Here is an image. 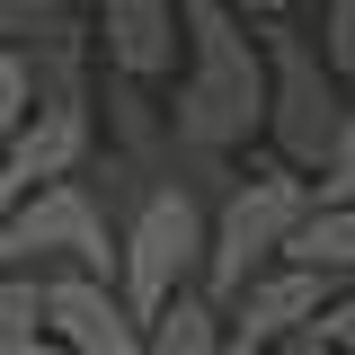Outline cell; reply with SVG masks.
<instances>
[{"label":"cell","mask_w":355,"mask_h":355,"mask_svg":"<svg viewBox=\"0 0 355 355\" xmlns=\"http://www.w3.org/2000/svg\"><path fill=\"white\" fill-rule=\"evenodd\" d=\"M178 36H187V80L169 98V142L231 160L266 125V44L222 0H178Z\"/></svg>","instance_id":"6da1fadb"},{"label":"cell","mask_w":355,"mask_h":355,"mask_svg":"<svg viewBox=\"0 0 355 355\" xmlns=\"http://www.w3.org/2000/svg\"><path fill=\"white\" fill-rule=\"evenodd\" d=\"M311 214V178L284 169V160H266V169H240L231 187H222L214 222H205V293L214 302H231L258 266L284 258V240H293V222Z\"/></svg>","instance_id":"7a4b0ae2"},{"label":"cell","mask_w":355,"mask_h":355,"mask_svg":"<svg viewBox=\"0 0 355 355\" xmlns=\"http://www.w3.org/2000/svg\"><path fill=\"white\" fill-rule=\"evenodd\" d=\"M205 222H214V205H196L178 178H160V187L116 222V293H125V311L142 329L169 311V293H187V284L205 275Z\"/></svg>","instance_id":"3957f363"},{"label":"cell","mask_w":355,"mask_h":355,"mask_svg":"<svg viewBox=\"0 0 355 355\" xmlns=\"http://www.w3.org/2000/svg\"><path fill=\"white\" fill-rule=\"evenodd\" d=\"M0 275H107L116 284V222L89 196V178L36 187L0 214Z\"/></svg>","instance_id":"277c9868"},{"label":"cell","mask_w":355,"mask_h":355,"mask_svg":"<svg viewBox=\"0 0 355 355\" xmlns=\"http://www.w3.org/2000/svg\"><path fill=\"white\" fill-rule=\"evenodd\" d=\"M266 133H275V160L284 169H320L329 142L347 125V98H338V71L320 62V44L293 36V27H266Z\"/></svg>","instance_id":"5b68a950"},{"label":"cell","mask_w":355,"mask_h":355,"mask_svg":"<svg viewBox=\"0 0 355 355\" xmlns=\"http://www.w3.org/2000/svg\"><path fill=\"white\" fill-rule=\"evenodd\" d=\"M89 151H98V107L89 98H36V116L9 133V151H0V214L27 205L36 187L80 178Z\"/></svg>","instance_id":"8992f818"},{"label":"cell","mask_w":355,"mask_h":355,"mask_svg":"<svg viewBox=\"0 0 355 355\" xmlns=\"http://www.w3.org/2000/svg\"><path fill=\"white\" fill-rule=\"evenodd\" d=\"M329 275H311V266H258L231 302H222V355H266L284 347V338H311V320L329 311Z\"/></svg>","instance_id":"52a82bcc"},{"label":"cell","mask_w":355,"mask_h":355,"mask_svg":"<svg viewBox=\"0 0 355 355\" xmlns=\"http://www.w3.org/2000/svg\"><path fill=\"white\" fill-rule=\"evenodd\" d=\"M44 338L71 355H151L142 320L125 311L107 275H44Z\"/></svg>","instance_id":"ba28073f"},{"label":"cell","mask_w":355,"mask_h":355,"mask_svg":"<svg viewBox=\"0 0 355 355\" xmlns=\"http://www.w3.org/2000/svg\"><path fill=\"white\" fill-rule=\"evenodd\" d=\"M98 53L116 80H160L178 71V0H98Z\"/></svg>","instance_id":"9c48e42d"},{"label":"cell","mask_w":355,"mask_h":355,"mask_svg":"<svg viewBox=\"0 0 355 355\" xmlns=\"http://www.w3.org/2000/svg\"><path fill=\"white\" fill-rule=\"evenodd\" d=\"M169 107L142 80H116L107 71V160H125L133 178H169Z\"/></svg>","instance_id":"30bf717a"},{"label":"cell","mask_w":355,"mask_h":355,"mask_svg":"<svg viewBox=\"0 0 355 355\" xmlns=\"http://www.w3.org/2000/svg\"><path fill=\"white\" fill-rule=\"evenodd\" d=\"M284 266H311L329 284H355V205H311L284 240Z\"/></svg>","instance_id":"8fae6325"},{"label":"cell","mask_w":355,"mask_h":355,"mask_svg":"<svg viewBox=\"0 0 355 355\" xmlns=\"http://www.w3.org/2000/svg\"><path fill=\"white\" fill-rule=\"evenodd\" d=\"M142 347H151V355H222V302L205 293V284L169 293V311L142 329Z\"/></svg>","instance_id":"7c38bea8"},{"label":"cell","mask_w":355,"mask_h":355,"mask_svg":"<svg viewBox=\"0 0 355 355\" xmlns=\"http://www.w3.org/2000/svg\"><path fill=\"white\" fill-rule=\"evenodd\" d=\"M80 27V0H0V44L27 53V44H53Z\"/></svg>","instance_id":"4fadbf2b"},{"label":"cell","mask_w":355,"mask_h":355,"mask_svg":"<svg viewBox=\"0 0 355 355\" xmlns=\"http://www.w3.org/2000/svg\"><path fill=\"white\" fill-rule=\"evenodd\" d=\"M44 338V275H0V355Z\"/></svg>","instance_id":"5bb4252c"},{"label":"cell","mask_w":355,"mask_h":355,"mask_svg":"<svg viewBox=\"0 0 355 355\" xmlns=\"http://www.w3.org/2000/svg\"><path fill=\"white\" fill-rule=\"evenodd\" d=\"M27 116H36V62L0 44V151H9V133L27 125Z\"/></svg>","instance_id":"9a60e30c"},{"label":"cell","mask_w":355,"mask_h":355,"mask_svg":"<svg viewBox=\"0 0 355 355\" xmlns=\"http://www.w3.org/2000/svg\"><path fill=\"white\" fill-rule=\"evenodd\" d=\"M311 205H355V107H347V125H338V142H329L320 178H311Z\"/></svg>","instance_id":"2e32d148"},{"label":"cell","mask_w":355,"mask_h":355,"mask_svg":"<svg viewBox=\"0 0 355 355\" xmlns=\"http://www.w3.org/2000/svg\"><path fill=\"white\" fill-rule=\"evenodd\" d=\"M320 62L338 80H355V0H329L320 9Z\"/></svg>","instance_id":"e0dca14e"},{"label":"cell","mask_w":355,"mask_h":355,"mask_svg":"<svg viewBox=\"0 0 355 355\" xmlns=\"http://www.w3.org/2000/svg\"><path fill=\"white\" fill-rule=\"evenodd\" d=\"M311 338H320V347H338V355H355V284L329 293V311L311 320Z\"/></svg>","instance_id":"ac0fdd59"},{"label":"cell","mask_w":355,"mask_h":355,"mask_svg":"<svg viewBox=\"0 0 355 355\" xmlns=\"http://www.w3.org/2000/svg\"><path fill=\"white\" fill-rule=\"evenodd\" d=\"M222 9H231V18H266V27H284L302 0H222Z\"/></svg>","instance_id":"d6986e66"},{"label":"cell","mask_w":355,"mask_h":355,"mask_svg":"<svg viewBox=\"0 0 355 355\" xmlns=\"http://www.w3.org/2000/svg\"><path fill=\"white\" fill-rule=\"evenodd\" d=\"M266 355H338V347H320V338H284V347H266Z\"/></svg>","instance_id":"ffe728a7"},{"label":"cell","mask_w":355,"mask_h":355,"mask_svg":"<svg viewBox=\"0 0 355 355\" xmlns=\"http://www.w3.org/2000/svg\"><path fill=\"white\" fill-rule=\"evenodd\" d=\"M18 355H71V347H53V338H36V347H18Z\"/></svg>","instance_id":"44dd1931"}]
</instances>
